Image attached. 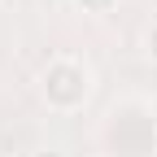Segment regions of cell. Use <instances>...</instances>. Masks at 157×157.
I'll use <instances>...</instances> for the list:
<instances>
[{
	"label": "cell",
	"instance_id": "6da1fadb",
	"mask_svg": "<svg viewBox=\"0 0 157 157\" xmlns=\"http://www.w3.org/2000/svg\"><path fill=\"white\" fill-rule=\"evenodd\" d=\"M39 92H44L48 109L74 113V109H83L87 96H92V70L78 61V57H57V61H48V70L39 74Z\"/></svg>",
	"mask_w": 157,
	"mask_h": 157
},
{
	"label": "cell",
	"instance_id": "277c9868",
	"mask_svg": "<svg viewBox=\"0 0 157 157\" xmlns=\"http://www.w3.org/2000/svg\"><path fill=\"white\" fill-rule=\"evenodd\" d=\"M31 157H70V153H61V148H35Z\"/></svg>",
	"mask_w": 157,
	"mask_h": 157
},
{
	"label": "cell",
	"instance_id": "5b68a950",
	"mask_svg": "<svg viewBox=\"0 0 157 157\" xmlns=\"http://www.w3.org/2000/svg\"><path fill=\"white\" fill-rule=\"evenodd\" d=\"M0 5H5V0H0Z\"/></svg>",
	"mask_w": 157,
	"mask_h": 157
},
{
	"label": "cell",
	"instance_id": "3957f363",
	"mask_svg": "<svg viewBox=\"0 0 157 157\" xmlns=\"http://www.w3.org/2000/svg\"><path fill=\"white\" fill-rule=\"evenodd\" d=\"M144 57H148V61H157V22L144 26Z\"/></svg>",
	"mask_w": 157,
	"mask_h": 157
},
{
	"label": "cell",
	"instance_id": "7a4b0ae2",
	"mask_svg": "<svg viewBox=\"0 0 157 157\" xmlns=\"http://www.w3.org/2000/svg\"><path fill=\"white\" fill-rule=\"evenodd\" d=\"M83 13H109V9H118V0H74Z\"/></svg>",
	"mask_w": 157,
	"mask_h": 157
}]
</instances>
